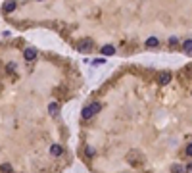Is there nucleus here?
<instances>
[{"instance_id": "obj_5", "label": "nucleus", "mask_w": 192, "mask_h": 173, "mask_svg": "<svg viewBox=\"0 0 192 173\" xmlns=\"http://www.w3.org/2000/svg\"><path fill=\"white\" fill-rule=\"evenodd\" d=\"M102 54H104V56L115 54V46H113V44H106V46H102Z\"/></svg>"}, {"instance_id": "obj_3", "label": "nucleus", "mask_w": 192, "mask_h": 173, "mask_svg": "<svg viewBox=\"0 0 192 173\" xmlns=\"http://www.w3.org/2000/svg\"><path fill=\"white\" fill-rule=\"evenodd\" d=\"M77 48H79L81 52H87V50L92 48V40H90V39H85V40H81L79 44H77Z\"/></svg>"}, {"instance_id": "obj_14", "label": "nucleus", "mask_w": 192, "mask_h": 173, "mask_svg": "<svg viewBox=\"0 0 192 173\" xmlns=\"http://www.w3.org/2000/svg\"><path fill=\"white\" fill-rule=\"evenodd\" d=\"M85 152H87L88 156H94V148H92V146H87V148H85Z\"/></svg>"}, {"instance_id": "obj_12", "label": "nucleus", "mask_w": 192, "mask_h": 173, "mask_svg": "<svg viewBox=\"0 0 192 173\" xmlns=\"http://www.w3.org/2000/svg\"><path fill=\"white\" fill-rule=\"evenodd\" d=\"M173 173H186V171H184V167H181V165H173Z\"/></svg>"}, {"instance_id": "obj_7", "label": "nucleus", "mask_w": 192, "mask_h": 173, "mask_svg": "<svg viewBox=\"0 0 192 173\" xmlns=\"http://www.w3.org/2000/svg\"><path fill=\"white\" fill-rule=\"evenodd\" d=\"M146 46L148 48H156V46H160V40L156 39V37H148L146 39Z\"/></svg>"}, {"instance_id": "obj_15", "label": "nucleus", "mask_w": 192, "mask_h": 173, "mask_svg": "<svg viewBox=\"0 0 192 173\" xmlns=\"http://www.w3.org/2000/svg\"><path fill=\"white\" fill-rule=\"evenodd\" d=\"M6 69H8V71H10V73H13V71H16V63H10V66H8V67H6Z\"/></svg>"}, {"instance_id": "obj_17", "label": "nucleus", "mask_w": 192, "mask_h": 173, "mask_svg": "<svg viewBox=\"0 0 192 173\" xmlns=\"http://www.w3.org/2000/svg\"><path fill=\"white\" fill-rule=\"evenodd\" d=\"M0 169H2V171H6V173H10V171H12V167H10V165H2Z\"/></svg>"}, {"instance_id": "obj_10", "label": "nucleus", "mask_w": 192, "mask_h": 173, "mask_svg": "<svg viewBox=\"0 0 192 173\" xmlns=\"http://www.w3.org/2000/svg\"><path fill=\"white\" fill-rule=\"evenodd\" d=\"M16 6H17L16 2H6V4H4V12H8V13H10V12L16 10Z\"/></svg>"}, {"instance_id": "obj_16", "label": "nucleus", "mask_w": 192, "mask_h": 173, "mask_svg": "<svg viewBox=\"0 0 192 173\" xmlns=\"http://www.w3.org/2000/svg\"><path fill=\"white\" fill-rule=\"evenodd\" d=\"M186 156H192V142L186 146Z\"/></svg>"}, {"instance_id": "obj_1", "label": "nucleus", "mask_w": 192, "mask_h": 173, "mask_svg": "<svg viewBox=\"0 0 192 173\" xmlns=\"http://www.w3.org/2000/svg\"><path fill=\"white\" fill-rule=\"evenodd\" d=\"M100 110H102V104L100 102H92L88 106H85V110L81 112V115H83V119H90V117H94Z\"/></svg>"}, {"instance_id": "obj_6", "label": "nucleus", "mask_w": 192, "mask_h": 173, "mask_svg": "<svg viewBox=\"0 0 192 173\" xmlns=\"http://www.w3.org/2000/svg\"><path fill=\"white\" fill-rule=\"evenodd\" d=\"M50 154L52 156H62L63 154V148L60 146V144H52V146H50Z\"/></svg>"}, {"instance_id": "obj_4", "label": "nucleus", "mask_w": 192, "mask_h": 173, "mask_svg": "<svg viewBox=\"0 0 192 173\" xmlns=\"http://www.w3.org/2000/svg\"><path fill=\"white\" fill-rule=\"evenodd\" d=\"M158 81H160V85H167L169 81H171V73H169V71H163V73H160Z\"/></svg>"}, {"instance_id": "obj_13", "label": "nucleus", "mask_w": 192, "mask_h": 173, "mask_svg": "<svg viewBox=\"0 0 192 173\" xmlns=\"http://www.w3.org/2000/svg\"><path fill=\"white\" fill-rule=\"evenodd\" d=\"M104 63V58H96V60H92V66H100Z\"/></svg>"}, {"instance_id": "obj_9", "label": "nucleus", "mask_w": 192, "mask_h": 173, "mask_svg": "<svg viewBox=\"0 0 192 173\" xmlns=\"http://www.w3.org/2000/svg\"><path fill=\"white\" fill-rule=\"evenodd\" d=\"M183 50H184L186 54H192V39H188V40L183 42Z\"/></svg>"}, {"instance_id": "obj_2", "label": "nucleus", "mask_w": 192, "mask_h": 173, "mask_svg": "<svg viewBox=\"0 0 192 173\" xmlns=\"http://www.w3.org/2000/svg\"><path fill=\"white\" fill-rule=\"evenodd\" d=\"M35 58H37V50H35V48H25V50H23V60L33 62Z\"/></svg>"}, {"instance_id": "obj_11", "label": "nucleus", "mask_w": 192, "mask_h": 173, "mask_svg": "<svg viewBox=\"0 0 192 173\" xmlns=\"http://www.w3.org/2000/svg\"><path fill=\"white\" fill-rule=\"evenodd\" d=\"M129 162H131V163H138V162H140L138 154H137V152H131V154H129Z\"/></svg>"}, {"instance_id": "obj_8", "label": "nucleus", "mask_w": 192, "mask_h": 173, "mask_svg": "<svg viewBox=\"0 0 192 173\" xmlns=\"http://www.w3.org/2000/svg\"><path fill=\"white\" fill-rule=\"evenodd\" d=\"M58 112H60V104L58 102H52L50 106H48V113L50 115H58Z\"/></svg>"}]
</instances>
